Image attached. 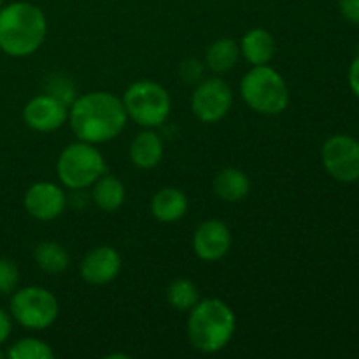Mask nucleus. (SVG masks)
I'll use <instances>...</instances> for the list:
<instances>
[{
  "label": "nucleus",
  "instance_id": "obj_3",
  "mask_svg": "<svg viewBox=\"0 0 359 359\" xmlns=\"http://www.w3.org/2000/svg\"><path fill=\"white\" fill-rule=\"evenodd\" d=\"M237 330V318L226 302L219 298L200 300L189 311L188 340L202 354H216L231 342Z\"/></svg>",
  "mask_w": 359,
  "mask_h": 359
},
{
  "label": "nucleus",
  "instance_id": "obj_8",
  "mask_svg": "<svg viewBox=\"0 0 359 359\" xmlns=\"http://www.w3.org/2000/svg\"><path fill=\"white\" fill-rule=\"evenodd\" d=\"M233 104V91L221 77H203L191 95V112L202 123L221 121Z\"/></svg>",
  "mask_w": 359,
  "mask_h": 359
},
{
  "label": "nucleus",
  "instance_id": "obj_10",
  "mask_svg": "<svg viewBox=\"0 0 359 359\" xmlns=\"http://www.w3.org/2000/svg\"><path fill=\"white\" fill-rule=\"evenodd\" d=\"M23 205L34 219L53 221L65 212L67 193L55 182H35L25 193Z\"/></svg>",
  "mask_w": 359,
  "mask_h": 359
},
{
  "label": "nucleus",
  "instance_id": "obj_21",
  "mask_svg": "<svg viewBox=\"0 0 359 359\" xmlns=\"http://www.w3.org/2000/svg\"><path fill=\"white\" fill-rule=\"evenodd\" d=\"M167 302L172 309L188 312L200 302L198 287L189 279H175L167 287Z\"/></svg>",
  "mask_w": 359,
  "mask_h": 359
},
{
  "label": "nucleus",
  "instance_id": "obj_19",
  "mask_svg": "<svg viewBox=\"0 0 359 359\" xmlns=\"http://www.w3.org/2000/svg\"><path fill=\"white\" fill-rule=\"evenodd\" d=\"M34 258L39 269L51 276L63 273L70 265V255L67 249L55 241H44L35 245Z\"/></svg>",
  "mask_w": 359,
  "mask_h": 359
},
{
  "label": "nucleus",
  "instance_id": "obj_1",
  "mask_svg": "<svg viewBox=\"0 0 359 359\" xmlns=\"http://www.w3.org/2000/svg\"><path fill=\"white\" fill-rule=\"evenodd\" d=\"M67 121L77 140L97 146L114 140L125 130L128 116L119 97L109 91H90L70 104Z\"/></svg>",
  "mask_w": 359,
  "mask_h": 359
},
{
  "label": "nucleus",
  "instance_id": "obj_16",
  "mask_svg": "<svg viewBox=\"0 0 359 359\" xmlns=\"http://www.w3.org/2000/svg\"><path fill=\"white\" fill-rule=\"evenodd\" d=\"M151 212L160 223H177L188 212V196L179 188H161L151 200Z\"/></svg>",
  "mask_w": 359,
  "mask_h": 359
},
{
  "label": "nucleus",
  "instance_id": "obj_23",
  "mask_svg": "<svg viewBox=\"0 0 359 359\" xmlns=\"http://www.w3.org/2000/svg\"><path fill=\"white\" fill-rule=\"evenodd\" d=\"M46 93L53 95V97H56L58 100L65 102L69 107L77 98L76 95H74L76 93V88H74L72 81L62 72H55L51 77H48V81H46Z\"/></svg>",
  "mask_w": 359,
  "mask_h": 359
},
{
  "label": "nucleus",
  "instance_id": "obj_9",
  "mask_svg": "<svg viewBox=\"0 0 359 359\" xmlns=\"http://www.w3.org/2000/svg\"><path fill=\"white\" fill-rule=\"evenodd\" d=\"M321 160L326 172L337 181H359V142L353 137H330L325 146H323Z\"/></svg>",
  "mask_w": 359,
  "mask_h": 359
},
{
  "label": "nucleus",
  "instance_id": "obj_25",
  "mask_svg": "<svg viewBox=\"0 0 359 359\" xmlns=\"http://www.w3.org/2000/svg\"><path fill=\"white\" fill-rule=\"evenodd\" d=\"M203 72H205V65L196 58H186L179 65V76L186 84H198L203 79Z\"/></svg>",
  "mask_w": 359,
  "mask_h": 359
},
{
  "label": "nucleus",
  "instance_id": "obj_5",
  "mask_svg": "<svg viewBox=\"0 0 359 359\" xmlns=\"http://www.w3.org/2000/svg\"><path fill=\"white\" fill-rule=\"evenodd\" d=\"M107 172L105 160L95 144L77 142L63 147L56 163L60 182L69 189L91 188Z\"/></svg>",
  "mask_w": 359,
  "mask_h": 359
},
{
  "label": "nucleus",
  "instance_id": "obj_31",
  "mask_svg": "<svg viewBox=\"0 0 359 359\" xmlns=\"http://www.w3.org/2000/svg\"><path fill=\"white\" fill-rule=\"evenodd\" d=\"M2 2H4V0H0V7H2Z\"/></svg>",
  "mask_w": 359,
  "mask_h": 359
},
{
  "label": "nucleus",
  "instance_id": "obj_30",
  "mask_svg": "<svg viewBox=\"0 0 359 359\" xmlns=\"http://www.w3.org/2000/svg\"><path fill=\"white\" fill-rule=\"evenodd\" d=\"M6 356H7V353H2V351H0V359L6 358Z\"/></svg>",
  "mask_w": 359,
  "mask_h": 359
},
{
  "label": "nucleus",
  "instance_id": "obj_28",
  "mask_svg": "<svg viewBox=\"0 0 359 359\" xmlns=\"http://www.w3.org/2000/svg\"><path fill=\"white\" fill-rule=\"evenodd\" d=\"M349 86L353 93L359 98V55L353 60L349 69Z\"/></svg>",
  "mask_w": 359,
  "mask_h": 359
},
{
  "label": "nucleus",
  "instance_id": "obj_29",
  "mask_svg": "<svg viewBox=\"0 0 359 359\" xmlns=\"http://www.w3.org/2000/svg\"><path fill=\"white\" fill-rule=\"evenodd\" d=\"M107 359H116V358H119V359H128L130 356L128 354H125V353H119V354H107V356H105Z\"/></svg>",
  "mask_w": 359,
  "mask_h": 359
},
{
  "label": "nucleus",
  "instance_id": "obj_6",
  "mask_svg": "<svg viewBox=\"0 0 359 359\" xmlns=\"http://www.w3.org/2000/svg\"><path fill=\"white\" fill-rule=\"evenodd\" d=\"M123 105L128 119L144 128H156L168 119L172 100L168 91L154 81L142 79L130 84L123 93Z\"/></svg>",
  "mask_w": 359,
  "mask_h": 359
},
{
  "label": "nucleus",
  "instance_id": "obj_24",
  "mask_svg": "<svg viewBox=\"0 0 359 359\" xmlns=\"http://www.w3.org/2000/svg\"><path fill=\"white\" fill-rule=\"evenodd\" d=\"M20 284V270L9 258H0V294H13Z\"/></svg>",
  "mask_w": 359,
  "mask_h": 359
},
{
  "label": "nucleus",
  "instance_id": "obj_22",
  "mask_svg": "<svg viewBox=\"0 0 359 359\" xmlns=\"http://www.w3.org/2000/svg\"><path fill=\"white\" fill-rule=\"evenodd\" d=\"M7 358L11 359H53L55 353L48 342L34 337L20 339L7 351Z\"/></svg>",
  "mask_w": 359,
  "mask_h": 359
},
{
  "label": "nucleus",
  "instance_id": "obj_15",
  "mask_svg": "<svg viewBox=\"0 0 359 359\" xmlns=\"http://www.w3.org/2000/svg\"><path fill=\"white\" fill-rule=\"evenodd\" d=\"M165 153V146L161 137L153 128H146L140 132L130 144V160L140 170H151L158 167Z\"/></svg>",
  "mask_w": 359,
  "mask_h": 359
},
{
  "label": "nucleus",
  "instance_id": "obj_14",
  "mask_svg": "<svg viewBox=\"0 0 359 359\" xmlns=\"http://www.w3.org/2000/svg\"><path fill=\"white\" fill-rule=\"evenodd\" d=\"M238 48H241V55L244 56L249 65L258 67L269 65L272 62L277 46L276 39L269 30H265V28H251L244 34Z\"/></svg>",
  "mask_w": 359,
  "mask_h": 359
},
{
  "label": "nucleus",
  "instance_id": "obj_18",
  "mask_svg": "<svg viewBox=\"0 0 359 359\" xmlns=\"http://www.w3.org/2000/svg\"><path fill=\"white\" fill-rule=\"evenodd\" d=\"M126 198L125 184L116 175L105 172L93 186H91V200L104 212H116L121 209Z\"/></svg>",
  "mask_w": 359,
  "mask_h": 359
},
{
  "label": "nucleus",
  "instance_id": "obj_20",
  "mask_svg": "<svg viewBox=\"0 0 359 359\" xmlns=\"http://www.w3.org/2000/svg\"><path fill=\"white\" fill-rule=\"evenodd\" d=\"M238 58H241V48L233 39H217L207 48L205 65L212 72L224 74L237 65Z\"/></svg>",
  "mask_w": 359,
  "mask_h": 359
},
{
  "label": "nucleus",
  "instance_id": "obj_13",
  "mask_svg": "<svg viewBox=\"0 0 359 359\" xmlns=\"http://www.w3.org/2000/svg\"><path fill=\"white\" fill-rule=\"evenodd\" d=\"M123 269L121 255L114 248L100 245L91 249L81 262V277L91 286H104L112 283Z\"/></svg>",
  "mask_w": 359,
  "mask_h": 359
},
{
  "label": "nucleus",
  "instance_id": "obj_26",
  "mask_svg": "<svg viewBox=\"0 0 359 359\" xmlns=\"http://www.w3.org/2000/svg\"><path fill=\"white\" fill-rule=\"evenodd\" d=\"M339 9L349 23L359 25V0H339Z\"/></svg>",
  "mask_w": 359,
  "mask_h": 359
},
{
  "label": "nucleus",
  "instance_id": "obj_12",
  "mask_svg": "<svg viewBox=\"0 0 359 359\" xmlns=\"http://www.w3.org/2000/svg\"><path fill=\"white\" fill-rule=\"evenodd\" d=\"M230 248L231 231L219 219L203 221L193 233V251L202 262H219L228 255Z\"/></svg>",
  "mask_w": 359,
  "mask_h": 359
},
{
  "label": "nucleus",
  "instance_id": "obj_2",
  "mask_svg": "<svg viewBox=\"0 0 359 359\" xmlns=\"http://www.w3.org/2000/svg\"><path fill=\"white\" fill-rule=\"evenodd\" d=\"M48 21L41 7L13 2L0 7V49L13 58L34 55L44 42Z\"/></svg>",
  "mask_w": 359,
  "mask_h": 359
},
{
  "label": "nucleus",
  "instance_id": "obj_4",
  "mask_svg": "<svg viewBox=\"0 0 359 359\" xmlns=\"http://www.w3.org/2000/svg\"><path fill=\"white\" fill-rule=\"evenodd\" d=\"M242 100L255 112L277 116L290 104V88L284 77L269 65L252 67L241 81Z\"/></svg>",
  "mask_w": 359,
  "mask_h": 359
},
{
  "label": "nucleus",
  "instance_id": "obj_7",
  "mask_svg": "<svg viewBox=\"0 0 359 359\" xmlns=\"http://www.w3.org/2000/svg\"><path fill=\"white\" fill-rule=\"evenodd\" d=\"M58 300L49 290L28 286L16 290L11 297V316L27 330H46L58 318Z\"/></svg>",
  "mask_w": 359,
  "mask_h": 359
},
{
  "label": "nucleus",
  "instance_id": "obj_11",
  "mask_svg": "<svg viewBox=\"0 0 359 359\" xmlns=\"http://www.w3.org/2000/svg\"><path fill=\"white\" fill-rule=\"evenodd\" d=\"M23 119L28 128L35 132H55L69 119V105L49 93L37 95L25 105Z\"/></svg>",
  "mask_w": 359,
  "mask_h": 359
},
{
  "label": "nucleus",
  "instance_id": "obj_17",
  "mask_svg": "<svg viewBox=\"0 0 359 359\" xmlns=\"http://www.w3.org/2000/svg\"><path fill=\"white\" fill-rule=\"evenodd\" d=\"M214 193L224 202H241L251 191V181L244 170L235 167H226L219 170L214 177Z\"/></svg>",
  "mask_w": 359,
  "mask_h": 359
},
{
  "label": "nucleus",
  "instance_id": "obj_27",
  "mask_svg": "<svg viewBox=\"0 0 359 359\" xmlns=\"http://www.w3.org/2000/svg\"><path fill=\"white\" fill-rule=\"evenodd\" d=\"M11 330H13V323H11L9 314L0 309V346L7 342V339L11 335Z\"/></svg>",
  "mask_w": 359,
  "mask_h": 359
}]
</instances>
